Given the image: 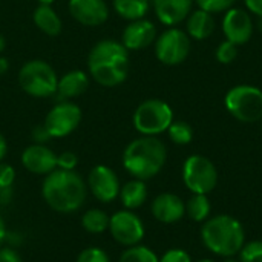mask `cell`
<instances>
[{
  "mask_svg": "<svg viewBox=\"0 0 262 262\" xmlns=\"http://www.w3.org/2000/svg\"><path fill=\"white\" fill-rule=\"evenodd\" d=\"M223 32L226 40L235 45H244L252 38L253 20L249 11L241 8H230L223 18Z\"/></svg>",
  "mask_w": 262,
  "mask_h": 262,
  "instance_id": "obj_13",
  "label": "cell"
},
{
  "mask_svg": "<svg viewBox=\"0 0 262 262\" xmlns=\"http://www.w3.org/2000/svg\"><path fill=\"white\" fill-rule=\"evenodd\" d=\"M77 262H111V259H109L107 253L103 249H100V247H88L78 255Z\"/></svg>",
  "mask_w": 262,
  "mask_h": 262,
  "instance_id": "obj_31",
  "label": "cell"
},
{
  "mask_svg": "<svg viewBox=\"0 0 262 262\" xmlns=\"http://www.w3.org/2000/svg\"><path fill=\"white\" fill-rule=\"evenodd\" d=\"M58 75L45 60H29L18 71V84L21 91L35 98L55 95Z\"/></svg>",
  "mask_w": 262,
  "mask_h": 262,
  "instance_id": "obj_5",
  "label": "cell"
},
{
  "mask_svg": "<svg viewBox=\"0 0 262 262\" xmlns=\"http://www.w3.org/2000/svg\"><path fill=\"white\" fill-rule=\"evenodd\" d=\"M167 160V149L157 137L141 135L130 141L123 152V166L135 180L147 181L157 177Z\"/></svg>",
  "mask_w": 262,
  "mask_h": 262,
  "instance_id": "obj_3",
  "label": "cell"
},
{
  "mask_svg": "<svg viewBox=\"0 0 262 262\" xmlns=\"http://www.w3.org/2000/svg\"><path fill=\"white\" fill-rule=\"evenodd\" d=\"M88 74L103 88L121 84L129 74V51L118 40L97 41L88 55Z\"/></svg>",
  "mask_w": 262,
  "mask_h": 262,
  "instance_id": "obj_1",
  "label": "cell"
},
{
  "mask_svg": "<svg viewBox=\"0 0 262 262\" xmlns=\"http://www.w3.org/2000/svg\"><path fill=\"white\" fill-rule=\"evenodd\" d=\"M0 262H23L20 255L12 247H3L0 249Z\"/></svg>",
  "mask_w": 262,
  "mask_h": 262,
  "instance_id": "obj_36",
  "label": "cell"
},
{
  "mask_svg": "<svg viewBox=\"0 0 262 262\" xmlns=\"http://www.w3.org/2000/svg\"><path fill=\"white\" fill-rule=\"evenodd\" d=\"M157 40V28L150 20L140 18L129 21V25L123 29L121 43L127 51H141L150 46Z\"/></svg>",
  "mask_w": 262,
  "mask_h": 262,
  "instance_id": "obj_16",
  "label": "cell"
},
{
  "mask_svg": "<svg viewBox=\"0 0 262 262\" xmlns=\"http://www.w3.org/2000/svg\"><path fill=\"white\" fill-rule=\"evenodd\" d=\"M6 71H8V61H6V58L0 57V75L5 74Z\"/></svg>",
  "mask_w": 262,
  "mask_h": 262,
  "instance_id": "obj_41",
  "label": "cell"
},
{
  "mask_svg": "<svg viewBox=\"0 0 262 262\" xmlns=\"http://www.w3.org/2000/svg\"><path fill=\"white\" fill-rule=\"evenodd\" d=\"M226 109L241 123H256L262 120V91L252 84L233 86L224 98Z\"/></svg>",
  "mask_w": 262,
  "mask_h": 262,
  "instance_id": "obj_7",
  "label": "cell"
},
{
  "mask_svg": "<svg viewBox=\"0 0 262 262\" xmlns=\"http://www.w3.org/2000/svg\"><path fill=\"white\" fill-rule=\"evenodd\" d=\"M241 262H262V241H250L239 250Z\"/></svg>",
  "mask_w": 262,
  "mask_h": 262,
  "instance_id": "obj_28",
  "label": "cell"
},
{
  "mask_svg": "<svg viewBox=\"0 0 262 262\" xmlns=\"http://www.w3.org/2000/svg\"><path fill=\"white\" fill-rule=\"evenodd\" d=\"M204 246L215 255L232 258L239 253L246 244L243 224L230 215H216L209 218L201 229Z\"/></svg>",
  "mask_w": 262,
  "mask_h": 262,
  "instance_id": "obj_4",
  "label": "cell"
},
{
  "mask_svg": "<svg viewBox=\"0 0 262 262\" xmlns=\"http://www.w3.org/2000/svg\"><path fill=\"white\" fill-rule=\"evenodd\" d=\"M6 152H8V143H6L3 134H0V163H2L3 158L6 157Z\"/></svg>",
  "mask_w": 262,
  "mask_h": 262,
  "instance_id": "obj_39",
  "label": "cell"
},
{
  "mask_svg": "<svg viewBox=\"0 0 262 262\" xmlns=\"http://www.w3.org/2000/svg\"><path fill=\"white\" fill-rule=\"evenodd\" d=\"M88 189L100 203H112L120 195V180L117 173L104 164L92 167L88 175Z\"/></svg>",
  "mask_w": 262,
  "mask_h": 262,
  "instance_id": "obj_12",
  "label": "cell"
},
{
  "mask_svg": "<svg viewBox=\"0 0 262 262\" xmlns=\"http://www.w3.org/2000/svg\"><path fill=\"white\" fill-rule=\"evenodd\" d=\"M23 167L35 175H48L57 169V154L46 144H31L21 152Z\"/></svg>",
  "mask_w": 262,
  "mask_h": 262,
  "instance_id": "obj_15",
  "label": "cell"
},
{
  "mask_svg": "<svg viewBox=\"0 0 262 262\" xmlns=\"http://www.w3.org/2000/svg\"><path fill=\"white\" fill-rule=\"evenodd\" d=\"M14 196V192H12V187H3L0 189V207H5L11 203Z\"/></svg>",
  "mask_w": 262,
  "mask_h": 262,
  "instance_id": "obj_38",
  "label": "cell"
},
{
  "mask_svg": "<svg viewBox=\"0 0 262 262\" xmlns=\"http://www.w3.org/2000/svg\"><path fill=\"white\" fill-rule=\"evenodd\" d=\"M167 134L170 141L178 146H186L193 138V129L186 121H172V124L167 129Z\"/></svg>",
  "mask_w": 262,
  "mask_h": 262,
  "instance_id": "obj_27",
  "label": "cell"
},
{
  "mask_svg": "<svg viewBox=\"0 0 262 262\" xmlns=\"http://www.w3.org/2000/svg\"><path fill=\"white\" fill-rule=\"evenodd\" d=\"M193 0H154L157 18L166 26H175L192 12Z\"/></svg>",
  "mask_w": 262,
  "mask_h": 262,
  "instance_id": "obj_18",
  "label": "cell"
},
{
  "mask_svg": "<svg viewBox=\"0 0 262 262\" xmlns=\"http://www.w3.org/2000/svg\"><path fill=\"white\" fill-rule=\"evenodd\" d=\"M78 164V158L74 152H63L60 155H57V169L61 170H75Z\"/></svg>",
  "mask_w": 262,
  "mask_h": 262,
  "instance_id": "obj_32",
  "label": "cell"
},
{
  "mask_svg": "<svg viewBox=\"0 0 262 262\" xmlns=\"http://www.w3.org/2000/svg\"><path fill=\"white\" fill-rule=\"evenodd\" d=\"M34 25L46 35L55 37L61 32L63 23L52 5H38L32 12Z\"/></svg>",
  "mask_w": 262,
  "mask_h": 262,
  "instance_id": "obj_21",
  "label": "cell"
},
{
  "mask_svg": "<svg viewBox=\"0 0 262 262\" xmlns=\"http://www.w3.org/2000/svg\"><path fill=\"white\" fill-rule=\"evenodd\" d=\"M83 112L74 101H58L46 115L43 126L51 138H64L71 135L81 123Z\"/></svg>",
  "mask_w": 262,
  "mask_h": 262,
  "instance_id": "obj_10",
  "label": "cell"
},
{
  "mask_svg": "<svg viewBox=\"0 0 262 262\" xmlns=\"http://www.w3.org/2000/svg\"><path fill=\"white\" fill-rule=\"evenodd\" d=\"M89 88V74L81 69H74L66 72L58 78L55 97L58 101H71L75 97L84 94Z\"/></svg>",
  "mask_w": 262,
  "mask_h": 262,
  "instance_id": "obj_19",
  "label": "cell"
},
{
  "mask_svg": "<svg viewBox=\"0 0 262 262\" xmlns=\"http://www.w3.org/2000/svg\"><path fill=\"white\" fill-rule=\"evenodd\" d=\"M32 140L35 144H46L51 140V135L48 134V130L41 124V126H37L32 129Z\"/></svg>",
  "mask_w": 262,
  "mask_h": 262,
  "instance_id": "obj_35",
  "label": "cell"
},
{
  "mask_svg": "<svg viewBox=\"0 0 262 262\" xmlns=\"http://www.w3.org/2000/svg\"><path fill=\"white\" fill-rule=\"evenodd\" d=\"M5 236H6V226H5L3 218L0 216V244L5 241Z\"/></svg>",
  "mask_w": 262,
  "mask_h": 262,
  "instance_id": "obj_40",
  "label": "cell"
},
{
  "mask_svg": "<svg viewBox=\"0 0 262 262\" xmlns=\"http://www.w3.org/2000/svg\"><path fill=\"white\" fill-rule=\"evenodd\" d=\"M236 57H238V45H235L229 40L223 41L216 49V58L223 64L232 63Z\"/></svg>",
  "mask_w": 262,
  "mask_h": 262,
  "instance_id": "obj_30",
  "label": "cell"
},
{
  "mask_svg": "<svg viewBox=\"0 0 262 262\" xmlns=\"http://www.w3.org/2000/svg\"><path fill=\"white\" fill-rule=\"evenodd\" d=\"M41 196L52 210L58 213H72L84 204L88 186L75 170L55 169L45 177Z\"/></svg>",
  "mask_w": 262,
  "mask_h": 262,
  "instance_id": "obj_2",
  "label": "cell"
},
{
  "mask_svg": "<svg viewBox=\"0 0 262 262\" xmlns=\"http://www.w3.org/2000/svg\"><path fill=\"white\" fill-rule=\"evenodd\" d=\"M152 215L163 224L178 223L186 215V203L175 193H161L152 203Z\"/></svg>",
  "mask_w": 262,
  "mask_h": 262,
  "instance_id": "obj_17",
  "label": "cell"
},
{
  "mask_svg": "<svg viewBox=\"0 0 262 262\" xmlns=\"http://www.w3.org/2000/svg\"><path fill=\"white\" fill-rule=\"evenodd\" d=\"M259 29H262V17H259Z\"/></svg>",
  "mask_w": 262,
  "mask_h": 262,
  "instance_id": "obj_46",
  "label": "cell"
},
{
  "mask_svg": "<svg viewBox=\"0 0 262 262\" xmlns=\"http://www.w3.org/2000/svg\"><path fill=\"white\" fill-rule=\"evenodd\" d=\"M198 262H215V261H212V259H201V261H198Z\"/></svg>",
  "mask_w": 262,
  "mask_h": 262,
  "instance_id": "obj_44",
  "label": "cell"
},
{
  "mask_svg": "<svg viewBox=\"0 0 262 262\" xmlns=\"http://www.w3.org/2000/svg\"><path fill=\"white\" fill-rule=\"evenodd\" d=\"M249 12L258 15V17H262V0H244Z\"/></svg>",
  "mask_w": 262,
  "mask_h": 262,
  "instance_id": "obj_37",
  "label": "cell"
},
{
  "mask_svg": "<svg viewBox=\"0 0 262 262\" xmlns=\"http://www.w3.org/2000/svg\"><path fill=\"white\" fill-rule=\"evenodd\" d=\"M261 127H262V120H261Z\"/></svg>",
  "mask_w": 262,
  "mask_h": 262,
  "instance_id": "obj_47",
  "label": "cell"
},
{
  "mask_svg": "<svg viewBox=\"0 0 262 262\" xmlns=\"http://www.w3.org/2000/svg\"><path fill=\"white\" fill-rule=\"evenodd\" d=\"M190 54V37L180 28H169L155 40V55L167 66L181 64Z\"/></svg>",
  "mask_w": 262,
  "mask_h": 262,
  "instance_id": "obj_9",
  "label": "cell"
},
{
  "mask_svg": "<svg viewBox=\"0 0 262 262\" xmlns=\"http://www.w3.org/2000/svg\"><path fill=\"white\" fill-rule=\"evenodd\" d=\"M38 3H40V5H52L54 0H38Z\"/></svg>",
  "mask_w": 262,
  "mask_h": 262,
  "instance_id": "obj_43",
  "label": "cell"
},
{
  "mask_svg": "<svg viewBox=\"0 0 262 262\" xmlns=\"http://www.w3.org/2000/svg\"><path fill=\"white\" fill-rule=\"evenodd\" d=\"M226 262H241V261H236V259H232V258H230V259H227Z\"/></svg>",
  "mask_w": 262,
  "mask_h": 262,
  "instance_id": "obj_45",
  "label": "cell"
},
{
  "mask_svg": "<svg viewBox=\"0 0 262 262\" xmlns=\"http://www.w3.org/2000/svg\"><path fill=\"white\" fill-rule=\"evenodd\" d=\"M109 220L111 216L100 209H91L81 216V226L86 232L98 235L109 229Z\"/></svg>",
  "mask_w": 262,
  "mask_h": 262,
  "instance_id": "obj_24",
  "label": "cell"
},
{
  "mask_svg": "<svg viewBox=\"0 0 262 262\" xmlns=\"http://www.w3.org/2000/svg\"><path fill=\"white\" fill-rule=\"evenodd\" d=\"M132 121L138 134L157 137L166 132L172 124L173 111L166 101L160 98H149L138 104V107L134 112Z\"/></svg>",
  "mask_w": 262,
  "mask_h": 262,
  "instance_id": "obj_6",
  "label": "cell"
},
{
  "mask_svg": "<svg viewBox=\"0 0 262 262\" xmlns=\"http://www.w3.org/2000/svg\"><path fill=\"white\" fill-rule=\"evenodd\" d=\"M120 200L127 210L141 207L147 200V186L141 180H130L120 189Z\"/></svg>",
  "mask_w": 262,
  "mask_h": 262,
  "instance_id": "obj_22",
  "label": "cell"
},
{
  "mask_svg": "<svg viewBox=\"0 0 262 262\" xmlns=\"http://www.w3.org/2000/svg\"><path fill=\"white\" fill-rule=\"evenodd\" d=\"M160 262H192V258L183 249H170L161 256Z\"/></svg>",
  "mask_w": 262,
  "mask_h": 262,
  "instance_id": "obj_34",
  "label": "cell"
},
{
  "mask_svg": "<svg viewBox=\"0 0 262 262\" xmlns=\"http://www.w3.org/2000/svg\"><path fill=\"white\" fill-rule=\"evenodd\" d=\"M193 2L200 6V9H204L210 14H216L233 8L236 0H193Z\"/></svg>",
  "mask_w": 262,
  "mask_h": 262,
  "instance_id": "obj_29",
  "label": "cell"
},
{
  "mask_svg": "<svg viewBox=\"0 0 262 262\" xmlns=\"http://www.w3.org/2000/svg\"><path fill=\"white\" fill-rule=\"evenodd\" d=\"M212 206L207 198V195L193 193V196L186 203V213L193 220L195 223H203L209 220Z\"/></svg>",
  "mask_w": 262,
  "mask_h": 262,
  "instance_id": "obj_25",
  "label": "cell"
},
{
  "mask_svg": "<svg viewBox=\"0 0 262 262\" xmlns=\"http://www.w3.org/2000/svg\"><path fill=\"white\" fill-rule=\"evenodd\" d=\"M186 29H187V35L195 40L209 38L215 31L213 14H210L204 9L192 11L186 18Z\"/></svg>",
  "mask_w": 262,
  "mask_h": 262,
  "instance_id": "obj_20",
  "label": "cell"
},
{
  "mask_svg": "<svg viewBox=\"0 0 262 262\" xmlns=\"http://www.w3.org/2000/svg\"><path fill=\"white\" fill-rule=\"evenodd\" d=\"M68 9L75 21L91 28L100 26L109 18L106 0H69Z\"/></svg>",
  "mask_w": 262,
  "mask_h": 262,
  "instance_id": "obj_14",
  "label": "cell"
},
{
  "mask_svg": "<svg viewBox=\"0 0 262 262\" xmlns=\"http://www.w3.org/2000/svg\"><path fill=\"white\" fill-rule=\"evenodd\" d=\"M183 181L192 193L207 195L218 184V170L209 158L190 155L183 164Z\"/></svg>",
  "mask_w": 262,
  "mask_h": 262,
  "instance_id": "obj_8",
  "label": "cell"
},
{
  "mask_svg": "<svg viewBox=\"0 0 262 262\" xmlns=\"http://www.w3.org/2000/svg\"><path fill=\"white\" fill-rule=\"evenodd\" d=\"M5 46H6V40H5V37L0 34V54L5 51Z\"/></svg>",
  "mask_w": 262,
  "mask_h": 262,
  "instance_id": "obj_42",
  "label": "cell"
},
{
  "mask_svg": "<svg viewBox=\"0 0 262 262\" xmlns=\"http://www.w3.org/2000/svg\"><path fill=\"white\" fill-rule=\"evenodd\" d=\"M15 180V170L12 166L6 163H0V189L3 187H12Z\"/></svg>",
  "mask_w": 262,
  "mask_h": 262,
  "instance_id": "obj_33",
  "label": "cell"
},
{
  "mask_svg": "<svg viewBox=\"0 0 262 262\" xmlns=\"http://www.w3.org/2000/svg\"><path fill=\"white\" fill-rule=\"evenodd\" d=\"M112 238L124 246L132 247L143 241L144 238V224L140 220L138 215H135L132 210H120L115 212L109 220V229Z\"/></svg>",
  "mask_w": 262,
  "mask_h": 262,
  "instance_id": "obj_11",
  "label": "cell"
},
{
  "mask_svg": "<svg viewBox=\"0 0 262 262\" xmlns=\"http://www.w3.org/2000/svg\"><path fill=\"white\" fill-rule=\"evenodd\" d=\"M120 262H160L154 250L146 246H132L127 247L120 256Z\"/></svg>",
  "mask_w": 262,
  "mask_h": 262,
  "instance_id": "obj_26",
  "label": "cell"
},
{
  "mask_svg": "<svg viewBox=\"0 0 262 262\" xmlns=\"http://www.w3.org/2000/svg\"><path fill=\"white\" fill-rule=\"evenodd\" d=\"M114 11L124 20L134 21L144 18L149 12L150 2L149 0H114L112 2Z\"/></svg>",
  "mask_w": 262,
  "mask_h": 262,
  "instance_id": "obj_23",
  "label": "cell"
}]
</instances>
